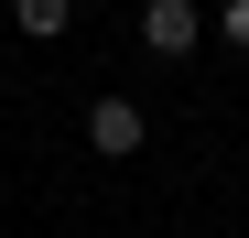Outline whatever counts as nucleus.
I'll list each match as a JSON object with an SVG mask.
<instances>
[{
	"instance_id": "f257e3e1",
	"label": "nucleus",
	"mask_w": 249,
	"mask_h": 238,
	"mask_svg": "<svg viewBox=\"0 0 249 238\" xmlns=\"http://www.w3.org/2000/svg\"><path fill=\"white\" fill-rule=\"evenodd\" d=\"M141 141H152V119H141L130 98H98V108H87V152H98V163H130Z\"/></svg>"
},
{
	"instance_id": "f03ea898",
	"label": "nucleus",
	"mask_w": 249,
	"mask_h": 238,
	"mask_svg": "<svg viewBox=\"0 0 249 238\" xmlns=\"http://www.w3.org/2000/svg\"><path fill=\"white\" fill-rule=\"evenodd\" d=\"M141 44H152V54H195V44H206L195 0H152V11H141Z\"/></svg>"
},
{
	"instance_id": "7ed1b4c3",
	"label": "nucleus",
	"mask_w": 249,
	"mask_h": 238,
	"mask_svg": "<svg viewBox=\"0 0 249 238\" xmlns=\"http://www.w3.org/2000/svg\"><path fill=\"white\" fill-rule=\"evenodd\" d=\"M11 22H22V33H33V44H54V33H65V22H76V0H11Z\"/></svg>"
},
{
	"instance_id": "20e7f679",
	"label": "nucleus",
	"mask_w": 249,
	"mask_h": 238,
	"mask_svg": "<svg viewBox=\"0 0 249 238\" xmlns=\"http://www.w3.org/2000/svg\"><path fill=\"white\" fill-rule=\"evenodd\" d=\"M217 33H228V44L249 54V0H217Z\"/></svg>"
},
{
	"instance_id": "39448f33",
	"label": "nucleus",
	"mask_w": 249,
	"mask_h": 238,
	"mask_svg": "<svg viewBox=\"0 0 249 238\" xmlns=\"http://www.w3.org/2000/svg\"><path fill=\"white\" fill-rule=\"evenodd\" d=\"M0 22H11V11H0Z\"/></svg>"
}]
</instances>
